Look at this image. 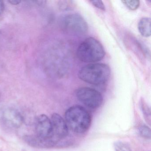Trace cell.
I'll use <instances>...</instances> for the list:
<instances>
[{
	"label": "cell",
	"mask_w": 151,
	"mask_h": 151,
	"mask_svg": "<svg viewBox=\"0 0 151 151\" xmlns=\"http://www.w3.org/2000/svg\"><path fill=\"white\" fill-rule=\"evenodd\" d=\"M110 68L106 64L92 63L81 68L78 72L79 78L82 81L95 86L103 85L110 77Z\"/></svg>",
	"instance_id": "obj_2"
},
{
	"label": "cell",
	"mask_w": 151,
	"mask_h": 151,
	"mask_svg": "<svg viewBox=\"0 0 151 151\" xmlns=\"http://www.w3.org/2000/svg\"><path fill=\"white\" fill-rule=\"evenodd\" d=\"M139 31L143 37H148L151 36V19L148 17L141 18L138 24Z\"/></svg>",
	"instance_id": "obj_9"
},
{
	"label": "cell",
	"mask_w": 151,
	"mask_h": 151,
	"mask_svg": "<svg viewBox=\"0 0 151 151\" xmlns=\"http://www.w3.org/2000/svg\"><path fill=\"white\" fill-rule=\"evenodd\" d=\"M51 121L52 134L50 140L53 147L67 137L69 128L65 120L59 114H53Z\"/></svg>",
	"instance_id": "obj_6"
},
{
	"label": "cell",
	"mask_w": 151,
	"mask_h": 151,
	"mask_svg": "<svg viewBox=\"0 0 151 151\" xmlns=\"http://www.w3.org/2000/svg\"><path fill=\"white\" fill-rule=\"evenodd\" d=\"M62 25L67 33L73 36H82L88 32L87 22L78 14H70L65 16L63 20Z\"/></svg>",
	"instance_id": "obj_4"
},
{
	"label": "cell",
	"mask_w": 151,
	"mask_h": 151,
	"mask_svg": "<svg viewBox=\"0 0 151 151\" xmlns=\"http://www.w3.org/2000/svg\"><path fill=\"white\" fill-rule=\"evenodd\" d=\"M76 95L80 102L90 108H98L103 102L101 93L97 90L90 87L78 88L76 91Z\"/></svg>",
	"instance_id": "obj_5"
},
{
	"label": "cell",
	"mask_w": 151,
	"mask_h": 151,
	"mask_svg": "<svg viewBox=\"0 0 151 151\" xmlns=\"http://www.w3.org/2000/svg\"><path fill=\"white\" fill-rule=\"evenodd\" d=\"M36 136L49 142L52 147L50 139L52 134V124L51 119L45 114H41L37 117L35 124Z\"/></svg>",
	"instance_id": "obj_7"
},
{
	"label": "cell",
	"mask_w": 151,
	"mask_h": 151,
	"mask_svg": "<svg viewBox=\"0 0 151 151\" xmlns=\"http://www.w3.org/2000/svg\"><path fill=\"white\" fill-rule=\"evenodd\" d=\"M115 151H132L128 144L122 141H117L114 144Z\"/></svg>",
	"instance_id": "obj_12"
},
{
	"label": "cell",
	"mask_w": 151,
	"mask_h": 151,
	"mask_svg": "<svg viewBox=\"0 0 151 151\" xmlns=\"http://www.w3.org/2000/svg\"><path fill=\"white\" fill-rule=\"evenodd\" d=\"M139 133L143 137L147 139L151 138V130L150 128L146 125H142L138 129Z\"/></svg>",
	"instance_id": "obj_11"
},
{
	"label": "cell",
	"mask_w": 151,
	"mask_h": 151,
	"mask_svg": "<svg viewBox=\"0 0 151 151\" xmlns=\"http://www.w3.org/2000/svg\"><path fill=\"white\" fill-rule=\"evenodd\" d=\"M122 2L129 9L135 10L137 9L140 5V2L138 0H124Z\"/></svg>",
	"instance_id": "obj_10"
},
{
	"label": "cell",
	"mask_w": 151,
	"mask_h": 151,
	"mask_svg": "<svg viewBox=\"0 0 151 151\" xmlns=\"http://www.w3.org/2000/svg\"><path fill=\"white\" fill-rule=\"evenodd\" d=\"M141 108L143 114H144V116H145L146 119L147 120V122H148L150 123L151 114H150V108L148 107V106H147V104L144 101L141 102Z\"/></svg>",
	"instance_id": "obj_13"
},
{
	"label": "cell",
	"mask_w": 151,
	"mask_h": 151,
	"mask_svg": "<svg viewBox=\"0 0 151 151\" xmlns=\"http://www.w3.org/2000/svg\"><path fill=\"white\" fill-rule=\"evenodd\" d=\"M77 56L79 60L93 63L101 60L105 55V50L101 43L92 37L87 38L78 47Z\"/></svg>",
	"instance_id": "obj_3"
},
{
	"label": "cell",
	"mask_w": 151,
	"mask_h": 151,
	"mask_svg": "<svg viewBox=\"0 0 151 151\" xmlns=\"http://www.w3.org/2000/svg\"><path fill=\"white\" fill-rule=\"evenodd\" d=\"M64 120L68 128L77 133L86 132L91 123L90 113L84 108L78 105L72 106L66 110Z\"/></svg>",
	"instance_id": "obj_1"
},
{
	"label": "cell",
	"mask_w": 151,
	"mask_h": 151,
	"mask_svg": "<svg viewBox=\"0 0 151 151\" xmlns=\"http://www.w3.org/2000/svg\"><path fill=\"white\" fill-rule=\"evenodd\" d=\"M5 10V4L3 1H0V15L3 13Z\"/></svg>",
	"instance_id": "obj_15"
},
{
	"label": "cell",
	"mask_w": 151,
	"mask_h": 151,
	"mask_svg": "<svg viewBox=\"0 0 151 151\" xmlns=\"http://www.w3.org/2000/svg\"><path fill=\"white\" fill-rule=\"evenodd\" d=\"M8 2L10 3V4L14 6H16V5H19L22 1H17V0H13V1H9Z\"/></svg>",
	"instance_id": "obj_16"
},
{
	"label": "cell",
	"mask_w": 151,
	"mask_h": 151,
	"mask_svg": "<svg viewBox=\"0 0 151 151\" xmlns=\"http://www.w3.org/2000/svg\"><path fill=\"white\" fill-rule=\"evenodd\" d=\"M90 2L93 6L100 10H103V11H105L106 10L105 5L102 1H98V0L95 1L94 0V1H90Z\"/></svg>",
	"instance_id": "obj_14"
},
{
	"label": "cell",
	"mask_w": 151,
	"mask_h": 151,
	"mask_svg": "<svg viewBox=\"0 0 151 151\" xmlns=\"http://www.w3.org/2000/svg\"><path fill=\"white\" fill-rule=\"evenodd\" d=\"M1 118L5 124L11 128H19L23 122L21 114L13 108H8L4 110L2 112Z\"/></svg>",
	"instance_id": "obj_8"
}]
</instances>
